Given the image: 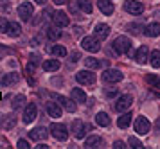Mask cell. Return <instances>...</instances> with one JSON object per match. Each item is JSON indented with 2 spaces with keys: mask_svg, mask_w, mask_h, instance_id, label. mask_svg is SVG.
Segmentation results:
<instances>
[{
  "mask_svg": "<svg viewBox=\"0 0 160 149\" xmlns=\"http://www.w3.org/2000/svg\"><path fill=\"white\" fill-rule=\"evenodd\" d=\"M32 13H34V7H32V4H31V2H23V4H20V6H18V16H20L23 22L31 20Z\"/></svg>",
  "mask_w": 160,
  "mask_h": 149,
  "instance_id": "6",
  "label": "cell"
},
{
  "mask_svg": "<svg viewBox=\"0 0 160 149\" xmlns=\"http://www.w3.org/2000/svg\"><path fill=\"white\" fill-rule=\"evenodd\" d=\"M149 65L153 68H160V50H153L149 56Z\"/></svg>",
  "mask_w": 160,
  "mask_h": 149,
  "instance_id": "28",
  "label": "cell"
},
{
  "mask_svg": "<svg viewBox=\"0 0 160 149\" xmlns=\"http://www.w3.org/2000/svg\"><path fill=\"white\" fill-rule=\"evenodd\" d=\"M81 47L88 52H99L101 49V43H99V38L97 36H85L81 40Z\"/></svg>",
  "mask_w": 160,
  "mask_h": 149,
  "instance_id": "1",
  "label": "cell"
},
{
  "mask_svg": "<svg viewBox=\"0 0 160 149\" xmlns=\"http://www.w3.org/2000/svg\"><path fill=\"white\" fill-rule=\"evenodd\" d=\"M122 72L117 70V68H108V70H104L102 74V81H106V83H119V81H122Z\"/></svg>",
  "mask_w": 160,
  "mask_h": 149,
  "instance_id": "7",
  "label": "cell"
},
{
  "mask_svg": "<svg viewBox=\"0 0 160 149\" xmlns=\"http://www.w3.org/2000/svg\"><path fill=\"white\" fill-rule=\"evenodd\" d=\"M78 6H79V9L83 11V13H87V14H90L92 13V2L90 0H78Z\"/></svg>",
  "mask_w": 160,
  "mask_h": 149,
  "instance_id": "30",
  "label": "cell"
},
{
  "mask_svg": "<svg viewBox=\"0 0 160 149\" xmlns=\"http://www.w3.org/2000/svg\"><path fill=\"white\" fill-rule=\"evenodd\" d=\"M76 79H78V83L81 85H94L95 83V74L92 70H79L76 74Z\"/></svg>",
  "mask_w": 160,
  "mask_h": 149,
  "instance_id": "4",
  "label": "cell"
},
{
  "mask_svg": "<svg viewBox=\"0 0 160 149\" xmlns=\"http://www.w3.org/2000/svg\"><path fill=\"white\" fill-rule=\"evenodd\" d=\"M8 34L13 36V38H18V36L22 34V27H20V23L11 22V23H9V29H8Z\"/></svg>",
  "mask_w": 160,
  "mask_h": 149,
  "instance_id": "27",
  "label": "cell"
},
{
  "mask_svg": "<svg viewBox=\"0 0 160 149\" xmlns=\"http://www.w3.org/2000/svg\"><path fill=\"white\" fill-rule=\"evenodd\" d=\"M94 34L99 38V40H104V38H108L110 34V25H106V23H97L94 27Z\"/></svg>",
  "mask_w": 160,
  "mask_h": 149,
  "instance_id": "13",
  "label": "cell"
},
{
  "mask_svg": "<svg viewBox=\"0 0 160 149\" xmlns=\"http://www.w3.org/2000/svg\"><path fill=\"white\" fill-rule=\"evenodd\" d=\"M131 117H133V115H131L130 112H122V115H121L119 121H117V126H119L121 129H126L131 124Z\"/></svg>",
  "mask_w": 160,
  "mask_h": 149,
  "instance_id": "18",
  "label": "cell"
},
{
  "mask_svg": "<svg viewBox=\"0 0 160 149\" xmlns=\"http://www.w3.org/2000/svg\"><path fill=\"white\" fill-rule=\"evenodd\" d=\"M9 29V22L6 18H0V32H8Z\"/></svg>",
  "mask_w": 160,
  "mask_h": 149,
  "instance_id": "34",
  "label": "cell"
},
{
  "mask_svg": "<svg viewBox=\"0 0 160 149\" xmlns=\"http://www.w3.org/2000/svg\"><path fill=\"white\" fill-rule=\"evenodd\" d=\"M76 61H79V54H78V52L72 54V63H76Z\"/></svg>",
  "mask_w": 160,
  "mask_h": 149,
  "instance_id": "39",
  "label": "cell"
},
{
  "mask_svg": "<svg viewBox=\"0 0 160 149\" xmlns=\"http://www.w3.org/2000/svg\"><path fill=\"white\" fill-rule=\"evenodd\" d=\"M56 101H58L59 104H61V106L65 108V110H68V112H76V104H74V102H76V101H70V99H67V97H63V95H56Z\"/></svg>",
  "mask_w": 160,
  "mask_h": 149,
  "instance_id": "15",
  "label": "cell"
},
{
  "mask_svg": "<svg viewBox=\"0 0 160 149\" xmlns=\"http://www.w3.org/2000/svg\"><path fill=\"white\" fill-rule=\"evenodd\" d=\"M113 49H115L119 54H128L131 50V42L126 36H117L115 42H113Z\"/></svg>",
  "mask_w": 160,
  "mask_h": 149,
  "instance_id": "3",
  "label": "cell"
},
{
  "mask_svg": "<svg viewBox=\"0 0 160 149\" xmlns=\"http://www.w3.org/2000/svg\"><path fill=\"white\" fill-rule=\"evenodd\" d=\"M124 11H128L130 14H140L144 11V6L138 0H126L124 2Z\"/></svg>",
  "mask_w": 160,
  "mask_h": 149,
  "instance_id": "8",
  "label": "cell"
},
{
  "mask_svg": "<svg viewBox=\"0 0 160 149\" xmlns=\"http://www.w3.org/2000/svg\"><path fill=\"white\" fill-rule=\"evenodd\" d=\"M144 34L149 36V38H157V36H160V23L153 22V23H149V25H146L144 27Z\"/></svg>",
  "mask_w": 160,
  "mask_h": 149,
  "instance_id": "14",
  "label": "cell"
},
{
  "mask_svg": "<svg viewBox=\"0 0 160 149\" xmlns=\"http://www.w3.org/2000/svg\"><path fill=\"white\" fill-rule=\"evenodd\" d=\"M128 144H130V147H133V149L142 147V142H138V138H135V137H130V138H128Z\"/></svg>",
  "mask_w": 160,
  "mask_h": 149,
  "instance_id": "32",
  "label": "cell"
},
{
  "mask_svg": "<svg viewBox=\"0 0 160 149\" xmlns=\"http://www.w3.org/2000/svg\"><path fill=\"white\" fill-rule=\"evenodd\" d=\"M157 131H160V117H158V121H157Z\"/></svg>",
  "mask_w": 160,
  "mask_h": 149,
  "instance_id": "42",
  "label": "cell"
},
{
  "mask_svg": "<svg viewBox=\"0 0 160 149\" xmlns=\"http://www.w3.org/2000/svg\"><path fill=\"white\" fill-rule=\"evenodd\" d=\"M16 81H18V74H16V72H11V74H6V76L2 77L0 83L4 86H9V85H15Z\"/></svg>",
  "mask_w": 160,
  "mask_h": 149,
  "instance_id": "26",
  "label": "cell"
},
{
  "mask_svg": "<svg viewBox=\"0 0 160 149\" xmlns=\"http://www.w3.org/2000/svg\"><path fill=\"white\" fill-rule=\"evenodd\" d=\"M67 2H68V0H54L56 6H63V4H67Z\"/></svg>",
  "mask_w": 160,
  "mask_h": 149,
  "instance_id": "40",
  "label": "cell"
},
{
  "mask_svg": "<svg viewBox=\"0 0 160 149\" xmlns=\"http://www.w3.org/2000/svg\"><path fill=\"white\" fill-rule=\"evenodd\" d=\"M23 102H25V97H23V95H18V97H15V104H13V106H15V108H20Z\"/></svg>",
  "mask_w": 160,
  "mask_h": 149,
  "instance_id": "35",
  "label": "cell"
},
{
  "mask_svg": "<svg viewBox=\"0 0 160 149\" xmlns=\"http://www.w3.org/2000/svg\"><path fill=\"white\" fill-rule=\"evenodd\" d=\"M85 129H87L85 122L76 121L72 124V131H74V137H76V138H83V137H85Z\"/></svg>",
  "mask_w": 160,
  "mask_h": 149,
  "instance_id": "17",
  "label": "cell"
},
{
  "mask_svg": "<svg viewBox=\"0 0 160 149\" xmlns=\"http://www.w3.org/2000/svg\"><path fill=\"white\" fill-rule=\"evenodd\" d=\"M16 147H20V149H25V147H29V142H27V140H23V138H20V140L16 142Z\"/></svg>",
  "mask_w": 160,
  "mask_h": 149,
  "instance_id": "36",
  "label": "cell"
},
{
  "mask_svg": "<svg viewBox=\"0 0 160 149\" xmlns=\"http://www.w3.org/2000/svg\"><path fill=\"white\" fill-rule=\"evenodd\" d=\"M97 6H99V11L102 14H113V11H115V7H113V4L110 0H99Z\"/></svg>",
  "mask_w": 160,
  "mask_h": 149,
  "instance_id": "16",
  "label": "cell"
},
{
  "mask_svg": "<svg viewBox=\"0 0 160 149\" xmlns=\"http://www.w3.org/2000/svg\"><path fill=\"white\" fill-rule=\"evenodd\" d=\"M36 115H38V108L34 102H29L27 106H25V110H23V122L25 124H31V122L36 119Z\"/></svg>",
  "mask_w": 160,
  "mask_h": 149,
  "instance_id": "9",
  "label": "cell"
},
{
  "mask_svg": "<svg viewBox=\"0 0 160 149\" xmlns=\"http://www.w3.org/2000/svg\"><path fill=\"white\" fill-rule=\"evenodd\" d=\"M126 147V144L122 142V140H117V142H113V149H124Z\"/></svg>",
  "mask_w": 160,
  "mask_h": 149,
  "instance_id": "37",
  "label": "cell"
},
{
  "mask_svg": "<svg viewBox=\"0 0 160 149\" xmlns=\"http://www.w3.org/2000/svg\"><path fill=\"white\" fill-rule=\"evenodd\" d=\"M34 2H36V4H40V6H43V4L47 2V0H34Z\"/></svg>",
  "mask_w": 160,
  "mask_h": 149,
  "instance_id": "41",
  "label": "cell"
},
{
  "mask_svg": "<svg viewBox=\"0 0 160 149\" xmlns=\"http://www.w3.org/2000/svg\"><path fill=\"white\" fill-rule=\"evenodd\" d=\"M131 104H133V97H131V95H128V93H124V95H121V97L117 99L115 110H117V112H128Z\"/></svg>",
  "mask_w": 160,
  "mask_h": 149,
  "instance_id": "5",
  "label": "cell"
},
{
  "mask_svg": "<svg viewBox=\"0 0 160 149\" xmlns=\"http://www.w3.org/2000/svg\"><path fill=\"white\" fill-rule=\"evenodd\" d=\"M47 135H49V133H47V129H45L43 126H40V128H34V129H32V131L29 133V137L32 138V140H43Z\"/></svg>",
  "mask_w": 160,
  "mask_h": 149,
  "instance_id": "21",
  "label": "cell"
},
{
  "mask_svg": "<svg viewBox=\"0 0 160 149\" xmlns=\"http://www.w3.org/2000/svg\"><path fill=\"white\" fill-rule=\"evenodd\" d=\"M128 31L133 32V34H138V32H140V31H144V29H142L140 23H130V25H128Z\"/></svg>",
  "mask_w": 160,
  "mask_h": 149,
  "instance_id": "33",
  "label": "cell"
},
{
  "mask_svg": "<svg viewBox=\"0 0 160 149\" xmlns=\"http://www.w3.org/2000/svg\"><path fill=\"white\" fill-rule=\"evenodd\" d=\"M117 92H119V88H110L108 92H106V95L108 97H113V95H117Z\"/></svg>",
  "mask_w": 160,
  "mask_h": 149,
  "instance_id": "38",
  "label": "cell"
},
{
  "mask_svg": "<svg viewBox=\"0 0 160 149\" xmlns=\"http://www.w3.org/2000/svg\"><path fill=\"white\" fill-rule=\"evenodd\" d=\"M47 36H49L51 40H59V38H61V31H58L56 27H49L47 29Z\"/></svg>",
  "mask_w": 160,
  "mask_h": 149,
  "instance_id": "31",
  "label": "cell"
},
{
  "mask_svg": "<svg viewBox=\"0 0 160 149\" xmlns=\"http://www.w3.org/2000/svg\"><path fill=\"white\" fill-rule=\"evenodd\" d=\"M101 144H102V138L101 137H97V135H94V137H88L87 140H85V147L94 149V147H99Z\"/></svg>",
  "mask_w": 160,
  "mask_h": 149,
  "instance_id": "23",
  "label": "cell"
},
{
  "mask_svg": "<svg viewBox=\"0 0 160 149\" xmlns=\"http://www.w3.org/2000/svg\"><path fill=\"white\" fill-rule=\"evenodd\" d=\"M95 122H97L99 126H102V128H106V126L112 124V119H110V115L106 113V112H99V113L95 115Z\"/></svg>",
  "mask_w": 160,
  "mask_h": 149,
  "instance_id": "19",
  "label": "cell"
},
{
  "mask_svg": "<svg viewBox=\"0 0 160 149\" xmlns=\"http://www.w3.org/2000/svg\"><path fill=\"white\" fill-rule=\"evenodd\" d=\"M52 22H54L56 27H67V25L70 23V18L67 16V13L59 11V13H56L54 16H52Z\"/></svg>",
  "mask_w": 160,
  "mask_h": 149,
  "instance_id": "11",
  "label": "cell"
},
{
  "mask_svg": "<svg viewBox=\"0 0 160 149\" xmlns=\"http://www.w3.org/2000/svg\"><path fill=\"white\" fill-rule=\"evenodd\" d=\"M149 129H151V124H149V121L146 117H138L137 121H135V131H137V135H146V133H149Z\"/></svg>",
  "mask_w": 160,
  "mask_h": 149,
  "instance_id": "10",
  "label": "cell"
},
{
  "mask_svg": "<svg viewBox=\"0 0 160 149\" xmlns=\"http://www.w3.org/2000/svg\"><path fill=\"white\" fill-rule=\"evenodd\" d=\"M47 113L51 115V117H54V119L61 117V113H63L61 104H59L58 101H56V102H47Z\"/></svg>",
  "mask_w": 160,
  "mask_h": 149,
  "instance_id": "12",
  "label": "cell"
},
{
  "mask_svg": "<svg viewBox=\"0 0 160 149\" xmlns=\"http://www.w3.org/2000/svg\"><path fill=\"white\" fill-rule=\"evenodd\" d=\"M51 135L56 138V140H67L68 138V128L65 124H59V122H54L51 126Z\"/></svg>",
  "mask_w": 160,
  "mask_h": 149,
  "instance_id": "2",
  "label": "cell"
},
{
  "mask_svg": "<svg viewBox=\"0 0 160 149\" xmlns=\"http://www.w3.org/2000/svg\"><path fill=\"white\" fill-rule=\"evenodd\" d=\"M135 59H137L138 63H142V65H144L146 61L149 59V50H148V47H146V45H142V47L137 50V54H135Z\"/></svg>",
  "mask_w": 160,
  "mask_h": 149,
  "instance_id": "20",
  "label": "cell"
},
{
  "mask_svg": "<svg viewBox=\"0 0 160 149\" xmlns=\"http://www.w3.org/2000/svg\"><path fill=\"white\" fill-rule=\"evenodd\" d=\"M49 52L56 57H65L67 56V49L61 47V45H51V47H49Z\"/></svg>",
  "mask_w": 160,
  "mask_h": 149,
  "instance_id": "25",
  "label": "cell"
},
{
  "mask_svg": "<svg viewBox=\"0 0 160 149\" xmlns=\"http://www.w3.org/2000/svg\"><path fill=\"white\" fill-rule=\"evenodd\" d=\"M85 65H87L88 68H101L104 63L99 61L97 57H85Z\"/></svg>",
  "mask_w": 160,
  "mask_h": 149,
  "instance_id": "29",
  "label": "cell"
},
{
  "mask_svg": "<svg viewBox=\"0 0 160 149\" xmlns=\"http://www.w3.org/2000/svg\"><path fill=\"white\" fill-rule=\"evenodd\" d=\"M70 97H72L76 102H85V101H87V93L83 92L81 88H72V92H70Z\"/></svg>",
  "mask_w": 160,
  "mask_h": 149,
  "instance_id": "24",
  "label": "cell"
},
{
  "mask_svg": "<svg viewBox=\"0 0 160 149\" xmlns=\"http://www.w3.org/2000/svg\"><path fill=\"white\" fill-rule=\"evenodd\" d=\"M42 68L45 72H56V70H59V61L58 59H47V61H43Z\"/></svg>",
  "mask_w": 160,
  "mask_h": 149,
  "instance_id": "22",
  "label": "cell"
}]
</instances>
